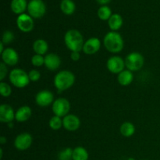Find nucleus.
I'll list each match as a JSON object with an SVG mask.
<instances>
[{
    "mask_svg": "<svg viewBox=\"0 0 160 160\" xmlns=\"http://www.w3.org/2000/svg\"><path fill=\"white\" fill-rule=\"evenodd\" d=\"M14 40V34L12 31H6L3 33L2 35V42H3V44H10L12 41Z\"/></svg>",
    "mask_w": 160,
    "mask_h": 160,
    "instance_id": "obj_30",
    "label": "nucleus"
},
{
    "mask_svg": "<svg viewBox=\"0 0 160 160\" xmlns=\"http://www.w3.org/2000/svg\"><path fill=\"white\" fill-rule=\"evenodd\" d=\"M28 5L26 0H12L10 7L14 13L20 15L28 9Z\"/></svg>",
    "mask_w": 160,
    "mask_h": 160,
    "instance_id": "obj_19",
    "label": "nucleus"
},
{
    "mask_svg": "<svg viewBox=\"0 0 160 160\" xmlns=\"http://www.w3.org/2000/svg\"><path fill=\"white\" fill-rule=\"evenodd\" d=\"M15 119V112L12 106L7 104L0 106V121L9 123Z\"/></svg>",
    "mask_w": 160,
    "mask_h": 160,
    "instance_id": "obj_15",
    "label": "nucleus"
},
{
    "mask_svg": "<svg viewBox=\"0 0 160 160\" xmlns=\"http://www.w3.org/2000/svg\"><path fill=\"white\" fill-rule=\"evenodd\" d=\"M28 76H29L30 81H33V82H36V81H39V79H40L41 73L38 70H31V71L28 73Z\"/></svg>",
    "mask_w": 160,
    "mask_h": 160,
    "instance_id": "obj_31",
    "label": "nucleus"
},
{
    "mask_svg": "<svg viewBox=\"0 0 160 160\" xmlns=\"http://www.w3.org/2000/svg\"><path fill=\"white\" fill-rule=\"evenodd\" d=\"M134 80V75H133L132 71L129 70H123V71L120 72L117 77V81L119 84L122 86H128Z\"/></svg>",
    "mask_w": 160,
    "mask_h": 160,
    "instance_id": "obj_18",
    "label": "nucleus"
},
{
    "mask_svg": "<svg viewBox=\"0 0 160 160\" xmlns=\"http://www.w3.org/2000/svg\"><path fill=\"white\" fill-rule=\"evenodd\" d=\"M33 49L36 54L45 55L48 49V45L44 39H38L33 44Z\"/></svg>",
    "mask_w": 160,
    "mask_h": 160,
    "instance_id": "obj_21",
    "label": "nucleus"
},
{
    "mask_svg": "<svg viewBox=\"0 0 160 160\" xmlns=\"http://www.w3.org/2000/svg\"><path fill=\"white\" fill-rule=\"evenodd\" d=\"M59 160H73V149L67 148L62 150L58 156Z\"/></svg>",
    "mask_w": 160,
    "mask_h": 160,
    "instance_id": "obj_27",
    "label": "nucleus"
},
{
    "mask_svg": "<svg viewBox=\"0 0 160 160\" xmlns=\"http://www.w3.org/2000/svg\"><path fill=\"white\" fill-rule=\"evenodd\" d=\"M123 18L118 13H114L111 16L110 18L108 20V24L109 28L112 30V31H118L123 25Z\"/></svg>",
    "mask_w": 160,
    "mask_h": 160,
    "instance_id": "obj_20",
    "label": "nucleus"
},
{
    "mask_svg": "<svg viewBox=\"0 0 160 160\" xmlns=\"http://www.w3.org/2000/svg\"><path fill=\"white\" fill-rule=\"evenodd\" d=\"M32 137L29 133H22L16 137L14 146L19 151H25L31 146Z\"/></svg>",
    "mask_w": 160,
    "mask_h": 160,
    "instance_id": "obj_9",
    "label": "nucleus"
},
{
    "mask_svg": "<svg viewBox=\"0 0 160 160\" xmlns=\"http://www.w3.org/2000/svg\"><path fill=\"white\" fill-rule=\"evenodd\" d=\"M7 74V68H6V65L3 62L0 63V80L3 81L5 78Z\"/></svg>",
    "mask_w": 160,
    "mask_h": 160,
    "instance_id": "obj_32",
    "label": "nucleus"
},
{
    "mask_svg": "<svg viewBox=\"0 0 160 160\" xmlns=\"http://www.w3.org/2000/svg\"><path fill=\"white\" fill-rule=\"evenodd\" d=\"M60 9L66 15H72L75 12L76 6L72 0H62L60 3Z\"/></svg>",
    "mask_w": 160,
    "mask_h": 160,
    "instance_id": "obj_22",
    "label": "nucleus"
},
{
    "mask_svg": "<svg viewBox=\"0 0 160 160\" xmlns=\"http://www.w3.org/2000/svg\"><path fill=\"white\" fill-rule=\"evenodd\" d=\"M75 76L69 70L59 71L54 78V86L59 92L67 90L73 85Z\"/></svg>",
    "mask_w": 160,
    "mask_h": 160,
    "instance_id": "obj_3",
    "label": "nucleus"
},
{
    "mask_svg": "<svg viewBox=\"0 0 160 160\" xmlns=\"http://www.w3.org/2000/svg\"><path fill=\"white\" fill-rule=\"evenodd\" d=\"M28 13L32 18L38 19L46 12V6L42 0H31L28 5Z\"/></svg>",
    "mask_w": 160,
    "mask_h": 160,
    "instance_id": "obj_6",
    "label": "nucleus"
},
{
    "mask_svg": "<svg viewBox=\"0 0 160 160\" xmlns=\"http://www.w3.org/2000/svg\"><path fill=\"white\" fill-rule=\"evenodd\" d=\"M64 42L67 48L71 52H81L84 46V39L81 33L75 29L69 30L64 36Z\"/></svg>",
    "mask_w": 160,
    "mask_h": 160,
    "instance_id": "obj_1",
    "label": "nucleus"
},
{
    "mask_svg": "<svg viewBox=\"0 0 160 160\" xmlns=\"http://www.w3.org/2000/svg\"><path fill=\"white\" fill-rule=\"evenodd\" d=\"M61 65V59L57 54L49 53L45 56V66L48 70L54 71L59 68Z\"/></svg>",
    "mask_w": 160,
    "mask_h": 160,
    "instance_id": "obj_16",
    "label": "nucleus"
},
{
    "mask_svg": "<svg viewBox=\"0 0 160 160\" xmlns=\"http://www.w3.org/2000/svg\"><path fill=\"white\" fill-rule=\"evenodd\" d=\"M112 15V10L107 6H101L98 10V17L102 20H109Z\"/></svg>",
    "mask_w": 160,
    "mask_h": 160,
    "instance_id": "obj_25",
    "label": "nucleus"
},
{
    "mask_svg": "<svg viewBox=\"0 0 160 160\" xmlns=\"http://www.w3.org/2000/svg\"><path fill=\"white\" fill-rule=\"evenodd\" d=\"M103 44L106 49L112 53H118L123 50L124 42L122 36L117 31H110L105 35Z\"/></svg>",
    "mask_w": 160,
    "mask_h": 160,
    "instance_id": "obj_2",
    "label": "nucleus"
},
{
    "mask_svg": "<svg viewBox=\"0 0 160 160\" xmlns=\"http://www.w3.org/2000/svg\"><path fill=\"white\" fill-rule=\"evenodd\" d=\"M2 59L6 65L14 66L18 62L19 56L15 49L12 48H6L2 53Z\"/></svg>",
    "mask_w": 160,
    "mask_h": 160,
    "instance_id": "obj_14",
    "label": "nucleus"
},
{
    "mask_svg": "<svg viewBox=\"0 0 160 160\" xmlns=\"http://www.w3.org/2000/svg\"><path fill=\"white\" fill-rule=\"evenodd\" d=\"M81 120L73 114H68L62 119V126L67 131H75L80 128Z\"/></svg>",
    "mask_w": 160,
    "mask_h": 160,
    "instance_id": "obj_12",
    "label": "nucleus"
},
{
    "mask_svg": "<svg viewBox=\"0 0 160 160\" xmlns=\"http://www.w3.org/2000/svg\"><path fill=\"white\" fill-rule=\"evenodd\" d=\"M8 126H9V128H12V127H13V124H12V122H11V123H8Z\"/></svg>",
    "mask_w": 160,
    "mask_h": 160,
    "instance_id": "obj_38",
    "label": "nucleus"
},
{
    "mask_svg": "<svg viewBox=\"0 0 160 160\" xmlns=\"http://www.w3.org/2000/svg\"><path fill=\"white\" fill-rule=\"evenodd\" d=\"M2 155H3L2 148H0V159H2Z\"/></svg>",
    "mask_w": 160,
    "mask_h": 160,
    "instance_id": "obj_37",
    "label": "nucleus"
},
{
    "mask_svg": "<svg viewBox=\"0 0 160 160\" xmlns=\"http://www.w3.org/2000/svg\"><path fill=\"white\" fill-rule=\"evenodd\" d=\"M52 109L55 116L64 117L68 115V112L70 109V103L65 98H57L53 102Z\"/></svg>",
    "mask_w": 160,
    "mask_h": 160,
    "instance_id": "obj_7",
    "label": "nucleus"
},
{
    "mask_svg": "<svg viewBox=\"0 0 160 160\" xmlns=\"http://www.w3.org/2000/svg\"><path fill=\"white\" fill-rule=\"evenodd\" d=\"M54 101V95L52 92L48 90H42L39 92L35 96V102L41 107H47Z\"/></svg>",
    "mask_w": 160,
    "mask_h": 160,
    "instance_id": "obj_11",
    "label": "nucleus"
},
{
    "mask_svg": "<svg viewBox=\"0 0 160 160\" xmlns=\"http://www.w3.org/2000/svg\"><path fill=\"white\" fill-rule=\"evenodd\" d=\"M9 81L11 84L16 88H23L28 86L30 83L28 73L25 70L20 68L13 69L10 71L9 75Z\"/></svg>",
    "mask_w": 160,
    "mask_h": 160,
    "instance_id": "obj_4",
    "label": "nucleus"
},
{
    "mask_svg": "<svg viewBox=\"0 0 160 160\" xmlns=\"http://www.w3.org/2000/svg\"><path fill=\"white\" fill-rule=\"evenodd\" d=\"M32 114V110L28 106H23L19 108L15 112V120L17 122H25L29 120Z\"/></svg>",
    "mask_w": 160,
    "mask_h": 160,
    "instance_id": "obj_17",
    "label": "nucleus"
},
{
    "mask_svg": "<svg viewBox=\"0 0 160 160\" xmlns=\"http://www.w3.org/2000/svg\"><path fill=\"white\" fill-rule=\"evenodd\" d=\"M99 4L103 5V6H106V4H108L109 2H110L111 0H96Z\"/></svg>",
    "mask_w": 160,
    "mask_h": 160,
    "instance_id": "obj_34",
    "label": "nucleus"
},
{
    "mask_svg": "<svg viewBox=\"0 0 160 160\" xmlns=\"http://www.w3.org/2000/svg\"><path fill=\"white\" fill-rule=\"evenodd\" d=\"M120 131L122 135L124 136V137L129 138L131 137L134 134V132H135V128H134V124L132 123L124 122L120 126Z\"/></svg>",
    "mask_w": 160,
    "mask_h": 160,
    "instance_id": "obj_24",
    "label": "nucleus"
},
{
    "mask_svg": "<svg viewBox=\"0 0 160 160\" xmlns=\"http://www.w3.org/2000/svg\"><path fill=\"white\" fill-rule=\"evenodd\" d=\"M17 28L22 32L28 33L34 28V20L30 15L26 13L20 14L17 19Z\"/></svg>",
    "mask_w": 160,
    "mask_h": 160,
    "instance_id": "obj_8",
    "label": "nucleus"
},
{
    "mask_svg": "<svg viewBox=\"0 0 160 160\" xmlns=\"http://www.w3.org/2000/svg\"><path fill=\"white\" fill-rule=\"evenodd\" d=\"M31 63L34 67H42L45 64V57L42 55L35 54L31 58Z\"/></svg>",
    "mask_w": 160,
    "mask_h": 160,
    "instance_id": "obj_29",
    "label": "nucleus"
},
{
    "mask_svg": "<svg viewBox=\"0 0 160 160\" xmlns=\"http://www.w3.org/2000/svg\"><path fill=\"white\" fill-rule=\"evenodd\" d=\"M48 124H49L51 129L54 130V131H57V130H59L62 127V120L61 119V117L54 116L49 120Z\"/></svg>",
    "mask_w": 160,
    "mask_h": 160,
    "instance_id": "obj_26",
    "label": "nucleus"
},
{
    "mask_svg": "<svg viewBox=\"0 0 160 160\" xmlns=\"http://www.w3.org/2000/svg\"><path fill=\"white\" fill-rule=\"evenodd\" d=\"M107 68L111 73H120V72L124 70L125 61L121 57L117 56H113L109 58L107 61Z\"/></svg>",
    "mask_w": 160,
    "mask_h": 160,
    "instance_id": "obj_10",
    "label": "nucleus"
},
{
    "mask_svg": "<svg viewBox=\"0 0 160 160\" xmlns=\"http://www.w3.org/2000/svg\"><path fill=\"white\" fill-rule=\"evenodd\" d=\"M128 160H135V159H133V158H130V159H128Z\"/></svg>",
    "mask_w": 160,
    "mask_h": 160,
    "instance_id": "obj_39",
    "label": "nucleus"
},
{
    "mask_svg": "<svg viewBox=\"0 0 160 160\" xmlns=\"http://www.w3.org/2000/svg\"><path fill=\"white\" fill-rule=\"evenodd\" d=\"M88 152L84 147L78 146L73 149V160H88Z\"/></svg>",
    "mask_w": 160,
    "mask_h": 160,
    "instance_id": "obj_23",
    "label": "nucleus"
},
{
    "mask_svg": "<svg viewBox=\"0 0 160 160\" xmlns=\"http://www.w3.org/2000/svg\"><path fill=\"white\" fill-rule=\"evenodd\" d=\"M125 66L131 71H138L143 67L145 59L139 52H131L125 59Z\"/></svg>",
    "mask_w": 160,
    "mask_h": 160,
    "instance_id": "obj_5",
    "label": "nucleus"
},
{
    "mask_svg": "<svg viewBox=\"0 0 160 160\" xmlns=\"http://www.w3.org/2000/svg\"><path fill=\"white\" fill-rule=\"evenodd\" d=\"M12 93V88L6 82L2 81L0 83V94L3 97H9Z\"/></svg>",
    "mask_w": 160,
    "mask_h": 160,
    "instance_id": "obj_28",
    "label": "nucleus"
},
{
    "mask_svg": "<svg viewBox=\"0 0 160 160\" xmlns=\"http://www.w3.org/2000/svg\"><path fill=\"white\" fill-rule=\"evenodd\" d=\"M101 48V42L98 38H91L84 42L83 52L87 55H93Z\"/></svg>",
    "mask_w": 160,
    "mask_h": 160,
    "instance_id": "obj_13",
    "label": "nucleus"
},
{
    "mask_svg": "<svg viewBox=\"0 0 160 160\" xmlns=\"http://www.w3.org/2000/svg\"><path fill=\"white\" fill-rule=\"evenodd\" d=\"M6 138L5 137H3V136H2V137H0V143L2 144V145H4L5 143H6Z\"/></svg>",
    "mask_w": 160,
    "mask_h": 160,
    "instance_id": "obj_35",
    "label": "nucleus"
},
{
    "mask_svg": "<svg viewBox=\"0 0 160 160\" xmlns=\"http://www.w3.org/2000/svg\"><path fill=\"white\" fill-rule=\"evenodd\" d=\"M70 58H71V59L73 61L77 62V61H78L80 59H81V55H80L79 52H71Z\"/></svg>",
    "mask_w": 160,
    "mask_h": 160,
    "instance_id": "obj_33",
    "label": "nucleus"
},
{
    "mask_svg": "<svg viewBox=\"0 0 160 160\" xmlns=\"http://www.w3.org/2000/svg\"><path fill=\"white\" fill-rule=\"evenodd\" d=\"M5 49L6 48H4V44H3V42H0V53L2 54L4 52Z\"/></svg>",
    "mask_w": 160,
    "mask_h": 160,
    "instance_id": "obj_36",
    "label": "nucleus"
}]
</instances>
